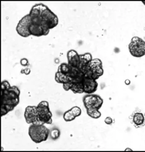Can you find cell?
Wrapping results in <instances>:
<instances>
[{
	"mask_svg": "<svg viewBox=\"0 0 145 152\" xmlns=\"http://www.w3.org/2000/svg\"><path fill=\"white\" fill-rule=\"evenodd\" d=\"M49 132V130L42 124H33L29 128V136L32 141L36 143L46 141Z\"/></svg>",
	"mask_w": 145,
	"mask_h": 152,
	"instance_id": "obj_1",
	"label": "cell"
},
{
	"mask_svg": "<svg viewBox=\"0 0 145 152\" xmlns=\"http://www.w3.org/2000/svg\"><path fill=\"white\" fill-rule=\"evenodd\" d=\"M20 91L17 86H11L8 90L1 91V105L15 108L20 102Z\"/></svg>",
	"mask_w": 145,
	"mask_h": 152,
	"instance_id": "obj_2",
	"label": "cell"
},
{
	"mask_svg": "<svg viewBox=\"0 0 145 152\" xmlns=\"http://www.w3.org/2000/svg\"><path fill=\"white\" fill-rule=\"evenodd\" d=\"M85 77L92 78L97 80L104 74L102 62L100 59H93L88 66L80 69Z\"/></svg>",
	"mask_w": 145,
	"mask_h": 152,
	"instance_id": "obj_3",
	"label": "cell"
},
{
	"mask_svg": "<svg viewBox=\"0 0 145 152\" xmlns=\"http://www.w3.org/2000/svg\"><path fill=\"white\" fill-rule=\"evenodd\" d=\"M38 121L40 123L51 124L52 114L50 110L49 104L47 101H41L37 106Z\"/></svg>",
	"mask_w": 145,
	"mask_h": 152,
	"instance_id": "obj_4",
	"label": "cell"
},
{
	"mask_svg": "<svg viewBox=\"0 0 145 152\" xmlns=\"http://www.w3.org/2000/svg\"><path fill=\"white\" fill-rule=\"evenodd\" d=\"M130 55L136 58H141L145 55V41L137 36L133 37L128 45Z\"/></svg>",
	"mask_w": 145,
	"mask_h": 152,
	"instance_id": "obj_5",
	"label": "cell"
},
{
	"mask_svg": "<svg viewBox=\"0 0 145 152\" xmlns=\"http://www.w3.org/2000/svg\"><path fill=\"white\" fill-rule=\"evenodd\" d=\"M42 26L48 30L54 28L59 23L58 17L48 7H46L41 13Z\"/></svg>",
	"mask_w": 145,
	"mask_h": 152,
	"instance_id": "obj_6",
	"label": "cell"
},
{
	"mask_svg": "<svg viewBox=\"0 0 145 152\" xmlns=\"http://www.w3.org/2000/svg\"><path fill=\"white\" fill-rule=\"evenodd\" d=\"M83 102L86 109L99 110L103 104V100L101 96L95 94H88L83 98Z\"/></svg>",
	"mask_w": 145,
	"mask_h": 152,
	"instance_id": "obj_7",
	"label": "cell"
},
{
	"mask_svg": "<svg viewBox=\"0 0 145 152\" xmlns=\"http://www.w3.org/2000/svg\"><path fill=\"white\" fill-rule=\"evenodd\" d=\"M30 23L29 14L25 15L19 21L16 28V31L19 35L23 37L30 36L28 31V27Z\"/></svg>",
	"mask_w": 145,
	"mask_h": 152,
	"instance_id": "obj_8",
	"label": "cell"
},
{
	"mask_svg": "<svg viewBox=\"0 0 145 152\" xmlns=\"http://www.w3.org/2000/svg\"><path fill=\"white\" fill-rule=\"evenodd\" d=\"M24 117L27 124H33L40 123L38 121L37 106H28L25 109Z\"/></svg>",
	"mask_w": 145,
	"mask_h": 152,
	"instance_id": "obj_9",
	"label": "cell"
},
{
	"mask_svg": "<svg viewBox=\"0 0 145 152\" xmlns=\"http://www.w3.org/2000/svg\"><path fill=\"white\" fill-rule=\"evenodd\" d=\"M84 92L87 94H92L97 90L98 84L97 81L92 78L85 77L83 81Z\"/></svg>",
	"mask_w": 145,
	"mask_h": 152,
	"instance_id": "obj_10",
	"label": "cell"
},
{
	"mask_svg": "<svg viewBox=\"0 0 145 152\" xmlns=\"http://www.w3.org/2000/svg\"><path fill=\"white\" fill-rule=\"evenodd\" d=\"M28 31L30 35L35 37H41L47 35L49 33L50 30L45 28L43 26L31 24L30 23Z\"/></svg>",
	"mask_w": 145,
	"mask_h": 152,
	"instance_id": "obj_11",
	"label": "cell"
},
{
	"mask_svg": "<svg viewBox=\"0 0 145 152\" xmlns=\"http://www.w3.org/2000/svg\"><path fill=\"white\" fill-rule=\"evenodd\" d=\"M67 58L68 63L72 67L78 68L80 58V55L74 50H70L67 52Z\"/></svg>",
	"mask_w": 145,
	"mask_h": 152,
	"instance_id": "obj_12",
	"label": "cell"
},
{
	"mask_svg": "<svg viewBox=\"0 0 145 152\" xmlns=\"http://www.w3.org/2000/svg\"><path fill=\"white\" fill-rule=\"evenodd\" d=\"M80 61L78 68L80 69L86 67L93 60L92 55L90 53H85L83 54L80 55Z\"/></svg>",
	"mask_w": 145,
	"mask_h": 152,
	"instance_id": "obj_13",
	"label": "cell"
},
{
	"mask_svg": "<svg viewBox=\"0 0 145 152\" xmlns=\"http://www.w3.org/2000/svg\"><path fill=\"white\" fill-rule=\"evenodd\" d=\"M55 80L58 83L63 84L71 81L70 77L67 75L58 71L56 73Z\"/></svg>",
	"mask_w": 145,
	"mask_h": 152,
	"instance_id": "obj_14",
	"label": "cell"
},
{
	"mask_svg": "<svg viewBox=\"0 0 145 152\" xmlns=\"http://www.w3.org/2000/svg\"><path fill=\"white\" fill-rule=\"evenodd\" d=\"M144 116L142 113H135L133 117V121L135 125L140 126L142 125L144 122Z\"/></svg>",
	"mask_w": 145,
	"mask_h": 152,
	"instance_id": "obj_15",
	"label": "cell"
},
{
	"mask_svg": "<svg viewBox=\"0 0 145 152\" xmlns=\"http://www.w3.org/2000/svg\"><path fill=\"white\" fill-rule=\"evenodd\" d=\"M82 82H73V84L70 90L72 91L74 94H83V93H84Z\"/></svg>",
	"mask_w": 145,
	"mask_h": 152,
	"instance_id": "obj_16",
	"label": "cell"
},
{
	"mask_svg": "<svg viewBox=\"0 0 145 152\" xmlns=\"http://www.w3.org/2000/svg\"><path fill=\"white\" fill-rule=\"evenodd\" d=\"M71 67L68 63L64 62L62 63L58 67L57 71L67 75L70 72Z\"/></svg>",
	"mask_w": 145,
	"mask_h": 152,
	"instance_id": "obj_17",
	"label": "cell"
},
{
	"mask_svg": "<svg viewBox=\"0 0 145 152\" xmlns=\"http://www.w3.org/2000/svg\"><path fill=\"white\" fill-rule=\"evenodd\" d=\"M87 114L94 119H98L101 116V113L97 109H86Z\"/></svg>",
	"mask_w": 145,
	"mask_h": 152,
	"instance_id": "obj_18",
	"label": "cell"
},
{
	"mask_svg": "<svg viewBox=\"0 0 145 152\" xmlns=\"http://www.w3.org/2000/svg\"><path fill=\"white\" fill-rule=\"evenodd\" d=\"M61 132L57 128H53L50 131L49 135L52 140H56L59 138Z\"/></svg>",
	"mask_w": 145,
	"mask_h": 152,
	"instance_id": "obj_19",
	"label": "cell"
},
{
	"mask_svg": "<svg viewBox=\"0 0 145 152\" xmlns=\"http://www.w3.org/2000/svg\"><path fill=\"white\" fill-rule=\"evenodd\" d=\"M63 118L66 122H70L74 120L76 117L71 113L70 110L66 111L63 115Z\"/></svg>",
	"mask_w": 145,
	"mask_h": 152,
	"instance_id": "obj_20",
	"label": "cell"
},
{
	"mask_svg": "<svg viewBox=\"0 0 145 152\" xmlns=\"http://www.w3.org/2000/svg\"><path fill=\"white\" fill-rule=\"evenodd\" d=\"M14 109L13 107L7 105H1V116H4L9 112L13 111Z\"/></svg>",
	"mask_w": 145,
	"mask_h": 152,
	"instance_id": "obj_21",
	"label": "cell"
},
{
	"mask_svg": "<svg viewBox=\"0 0 145 152\" xmlns=\"http://www.w3.org/2000/svg\"><path fill=\"white\" fill-rule=\"evenodd\" d=\"M70 110L71 113L76 118L80 116L81 114V109L80 107H77V106H75V107H72V108L70 109Z\"/></svg>",
	"mask_w": 145,
	"mask_h": 152,
	"instance_id": "obj_22",
	"label": "cell"
},
{
	"mask_svg": "<svg viewBox=\"0 0 145 152\" xmlns=\"http://www.w3.org/2000/svg\"><path fill=\"white\" fill-rule=\"evenodd\" d=\"M10 87V83L7 80H4L1 82V91L8 90Z\"/></svg>",
	"mask_w": 145,
	"mask_h": 152,
	"instance_id": "obj_23",
	"label": "cell"
},
{
	"mask_svg": "<svg viewBox=\"0 0 145 152\" xmlns=\"http://www.w3.org/2000/svg\"><path fill=\"white\" fill-rule=\"evenodd\" d=\"M72 84H73V82L72 81H70V82L63 84V88H64V90L66 91H68L71 89L72 86Z\"/></svg>",
	"mask_w": 145,
	"mask_h": 152,
	"instance_id": "obj_24",
	"label": "cell"
},
{
	"mask_svg": "<svg viewBox=\"0 0 145 152\" xmlns=\"http://www.w3.org/2000/svg\"><path fill=\"white\" fill-rule=\"evenodd\" d=\"M104 122L107 125H111L113 123V119L112 118L108 116L104 119Z\"/></svg>",
	"mask_w": 145,
	"mask_h": 152,
	"instance_id": "obj_25",
	"label": "cell"
},
{
	"mask_svg": "<svg viewBox=\"0 0 145 152\" xmlns=\"http://www.w3.org/2000/svg\"><path fill=\"white\" fill-rule=\"evenodd\" d=\"M20 64L22 66H28L29 64L28 61L25 58L21 59L20 60Z\"/></svg>",
	"mask_w": 145,
	"mask_h": 152,
	"instance_id": "obj_26",
	"label": "cell"
},
{
	"mask_svg": "<svg viewBox=\"0 0 145 152\" xmlns=\"http://www.w3.org/2000/svg\"><path fill=\"white\" fill-rule=\"evenodd\" d=\"M22 73L25 74L26 75H28L30 73L31 71L30 69L27 68L25 69H23L22 70Z\"/></svg>",
	"mask_w": 145,
	"mask_h": 152,
	"instance_id": "obj_27",
	"label": "cell"
}]
</instances>
